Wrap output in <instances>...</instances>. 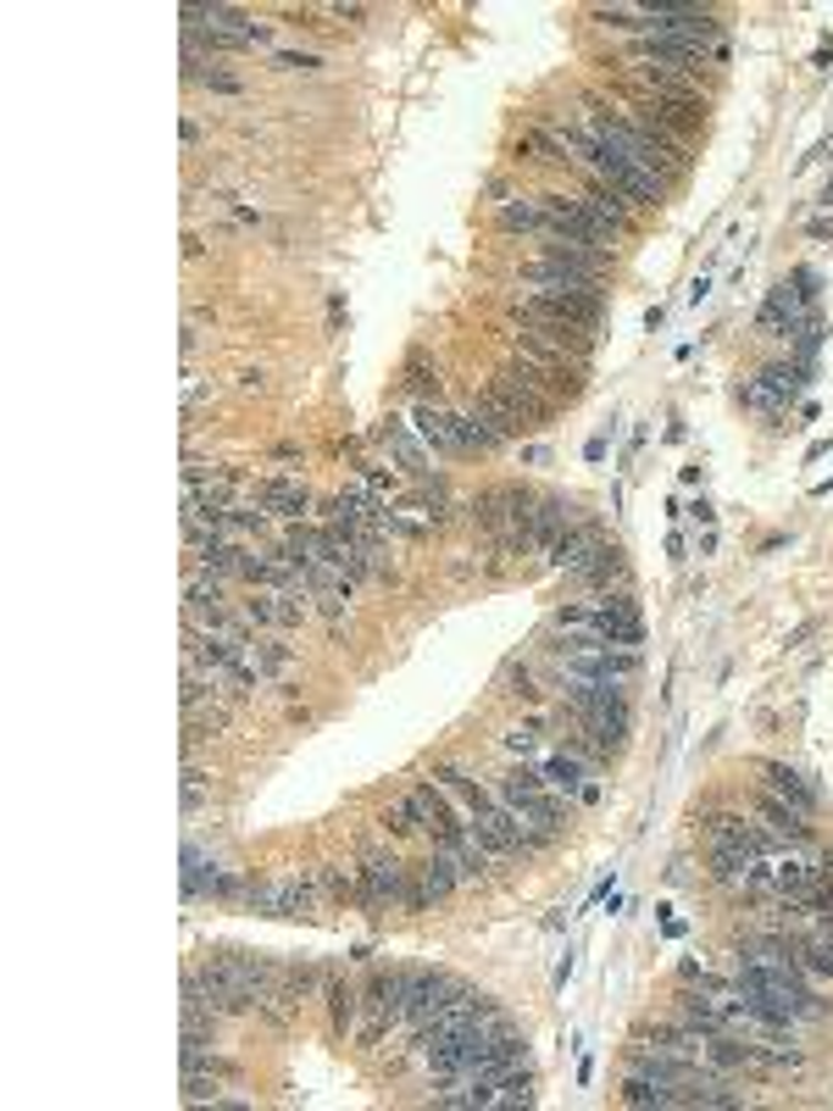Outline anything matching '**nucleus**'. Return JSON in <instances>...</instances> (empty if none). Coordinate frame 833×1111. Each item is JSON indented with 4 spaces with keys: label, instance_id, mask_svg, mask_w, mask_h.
<instances>
[{
    "label": "nucleus",
    "instance_id": "obj_38",
    "mask_svg": "<svg viewBox=\"0 0 833 1111\" xmlns=\"http://www.w3.org/2000/svg\"><path fill=\"white\" fill-rule=\"evenodd\" d=\"M805 234H811V239H833V223H827V217H816V223H811Z\"/></svg>",
    "mask_w": 833,
    "mask_h": 1111
},
{
    "label": "nucleus",
    "instance_id": "obj_9",
    "mask_svg": "<svg viewBox=\"0 0 833 1111\" xmlns=\"http://www.w3.org/2000/svg\"><path fill=\"white\" fill-rule=\"evenodd\" d=\"M523 284L534 295H573V300H606V278H589V272H573V267H556V261H528L523 267Z\"/></svg>",
    "mask_w": 833,
    "mask_h": 1111
},
{
    "label": "nucleus",
    "instance_id": "obj_18",
    "mask_svg": "<svg viewBox=\"0 0 833 1111\" xmlns=\"http://www.w3.org/2000/svg\"><path fill=\"white\" fill-rule=\"evenodd\" d=\"M322 1000H328V1028L339 1039H356V1011H361V989L344 978V973H328L322 978Z\"/></svg>",
    "mask_w": 833,
    "mask_h": 1111
},
{
    "label": "nucleus",
    "instance_id": "obj_14",
    "mask_svg": "<svg viewBox=\"0 0 833 1111\" xmlns=\"http://www.w3.org/2000/svg\"><path fill=\"white\" fill-rule=\"evenodd\" d=\"M473 412H479V418H484V423H490L501 440H523V434L534 429V423H528V412H523V407H517V401H512V395L495 384V379H490V384L473 395Z\"/></svg>",
    "mask_w": 833,
    "mask_h": 1111
},
{
    "label": "nucleus",
    "instance_id": "obj_35",
    "mask_svg": "<svg viewBox=\"0 0 833 1111\" xmlns=\"http://www.w3.org/2000/svg\"><path fill=\"white\" fill-rule=\"evenodd\" d=\"M534 733H539V728H517V733H506V745H512L517 757H534Z\"/></svg>",
    "mask_w": 833,
    "mask_h": 1111
},
{
    "label": "nucleus",
    "instance_id": "obj_25",
    "mask_svg": "<svg viewBox=\"0 0 833 1111\" xmlns=\"http://www.w3.org/2000/svg\"><path fill=\"white\" fill-rule=\"evenodd\" d=\"M405 390L416 401H440V367H429L423 350H411V361H405Z\"/></svg>",
    "mask_w": 833,
    "mask_h": 1111
},
{
    "label": "nucleus",
    "instance_id": "obj_37",
    "mask_svg": "<svg viewBox=\"0 0 833 1111\" xmlns=\"http://www.w3.org/2000/svg\"><path fill=\"white\" fill-rule=\"evenodd\" d=\"M328 18H344V23H361L367 7H328Z\"/></svg>",
    "mask_w": 833,
    "mask_h": 1111
},
{
    "label": "nucleus",
    "instance_id": "obj_21",
    "mask_svg": "<svg viewBox=\"0 0 833 1111\" xmlns=\"http://www.w3.org/2000/svg\"><path fill=\"white\" fill-rule=\"evenodd\" d=\"M750 806H755L761 829H772L783 845H805V817H800V812H789V806H783V801H772L767 790H755V801H750Z\"/></svg>",
    "mask_w": 833,
    "mask_h": 1111
},
{
    "label": "nucleus",
    "instance_id": "obj_6",
    "mask_svg": "<svg viewBox=\"0 0 833 1111\" xmlns=\"http://www.w3.org/2000/svg\"><path fill=\"white\" fill-rule=\"evenodd\" d=\"M372 440L389 451V462L405 473V484H440V473H434V462H429V445H423V434H416L411 423L383 418V423L372 429Z\"/></svg>",
    "mask_w": 833,
    "mask_h": 1111
},
{
    "label": "nucleus",
    "instance_id": "obj_27",
    "mask_svg": "<svg viewBox=\"0 0 833 1111\" xmlns=\"http://www.w3.org/2000/svg\"><path fill=\"white\" fill-rule=\"evenodd\" d=\"M490 1105H534V1078H528V1067H517L512 1078L490 1083Z\"/></svg>",
    "mask_w": 833,
    "mask_h": 1111
},
{
    "label": "nucleus",
    "instance_id": "obj_8",
    "mask_svg": "<svg viewBox=\"0 0 833 1111\" xmlns=\"http://www.w3.org/2000/svg\"><path fill=\"white\" fill-rule=\"evenodd\" d=\"M539 779H545L556 795H567L573 806H595V801H600V768H589V762L573 757V751L545 757V762H539Z\"/></svg>",
    "mask_w": 833,
    "mask_h": 1111
},
{
    "label": "nucleus",
    "instance_id": "obj_24",
    "mask_svg": "<svg viewBox=\"0 0 833 1111\" xmlns=\"http://www.w3.org/2000/svg\"><path fill=\"white\" fill-rule=\"evenodd\" d=\"M212 873H217V862L200 851V845H184V901L195 906V901H206V884H212Z\"/></svg>",
    "mask_w": 833,
    "mask_h": 1111
},
{
    "label": "nucleus",
    "instance_id": "obj_4",
    "mask_svg": "<svg viewBox=\"0 0 833 1111\" xmlns=\"http://www.w3.org/2000/svg\"><path fill=\"white\" fill-rule=\"evenodd\" d=\"M506 339V361H517L523 373H534V384L539 390H551L556 401H578L584 395V379H589V361H573V356H562V350H545V344H528L523 333H501Z\"/></svg>",
    "mask_w": 833,
    "mask_h": 1111
},
{
    "label": "nucleus",
    "instance_id": "obj_29",
    "mask_svg": "<svg viewBox=\"0 0 833 1111\" xmlns=\"http://www.w3.org/2000/svg\"><path fill=\"white\" fill-rule=\"evenodd\" d=\"M383 829H389V840H411L416 829H423V817L411 812V801H389V812H383Z\"/></svg>",
    "mask_w": 833,
    "mask_h": 1111
},
{
    "label": "nucleus",
    "instance_id": "obj_36",
    "mask_svg": "<svg viewBox=\"0 0 833 1111\" xmlns=\"http://www.w3.org/2000/svg\"><path fill=\"white\" fill-rule=\"evenodd\" d=\"M689 517H695V523H700V528H717V506H711V501H706V495H700V501H695V506H689Z\"/></svg>",
    "mask_w": 833,
    "mask_h": 1111
},
{
    "label": "nucleus",
    "instance_id": "obj_13",
    "mask_svg": "<svg viewBox=\"0 0 833 1111\" xmlns=\"http://www.w3.org/2000/svg\"><path fill=\"white\" fill-rule=\"evenodd\" d=\"M495 384H501V390H506V395H512L523 412H528V423H534V429H545V423L562 412V401H556L551 390H539V384H534V373H523L517 361H506V367H501V373H495Z\"/></svg>",
    "mask_w": 833,
    "mask_h": 1111
},
{
    "label": "nucleus",
    "instance_id": "obj_22",
    "mask_svg": "<svg viewBox=\"0 0 833 1111\" xmlns=\"http://www.w3.org/2000/svg\"><path fill=\"white\" fill-rule=\"evenodd\" d=\"M811 373H816V367H800V361H772V367H761L755 379H761L767 390H778V395H783V407H789V401H794V395L811 384Z\"/></svg>",
    "mask_w": 833,
    "mask_h": 1111
},
{
    "label": "nucleus",
    "instance_id": "obj_16",
    "mask_svg": "<svg viewBox=\"0 0 833 1111\" xmlns=\"http://www.w3.org/2000/svg\"><path fill=\"white\" fill-rule=\"evenodd\" d=\"M606 545V534H600V523H589V517H578L556 545H551V567H562V573H584L589 567V556Z\"/></svg>",
    "mask_w": 833,
    "mask_h": 1111
},
{
    "label": "nucleus",
    "instance_id": "obj_11",
    "mask_svg": "<svg viewBox=\"0 0 833 1111\" xmlns=\"http://www.w3.org/2000/svg\"><path fill=\"white\" fill-rule=\"evenodd\" d=\"M411 429L423 434V445L440 451V456H473V445H467L462 429H456V412H445L440 401H416V407H411Z\"/></svg>",
    "mask_w": 833,
    "mask_h": 1111
},
{
    "label": "nucleus",
    "instance_id": "obj_17",
    "mask_svg": "<svg viewBox=\"0 0 833 1111\" xmlns=\"http://www.w3.org/2000/svg\"><path fill=\"white\" fill-rule=\"evenodd\" d=\"M761 790L772 795V801H783L789 812H800V817H816V790L794 773V768H783V762H761Z\"/></svg>",
    "mask_w": 833,
    "mask_h": 1111
},
{
    "label": "nucleus",
    "instance_id": "obj_32",
    "mask_svg": "<svg viewBox=\"0 0 833 1111\" xmlns=\"http://www.w3.org/2000/svg\"><path fill=\"white\" fill-rule=\"evenodd\" d=\"M200 806H206V773L189 762L184 768V812H200Z\"/></svg>",
    "mask_w": 833,
    "mask_h": 1111
},
{
    "label": "nucleus",
    "instance_id": "obj_20",
    "mask_svg": "<svg viewBox=\"0 0 833 1111\" xmlns=\"http://www.w3.org/2000/svg\"><path fill=\"white\" fill-rule=\"evenodd\" d=\"M573 578H578L589 595H611V589H628V562H623V551L606 539V545L589 556V567H584V573H573Z\"/></svg>",
    "mask_w": 833,
    "mask_h": 1111
},
{
    "label": "nucleus",
    "instance_id": "obj_26",
    "mask_svg": "<svg viewBox=\"0 0 833 1111\" xmlns=\"http://www.w3.org/2000/svg\"><path fill=\"white\" fill-rule=\"evenodd\" d=\"M250 667H256L261 678H278V672L295 667V650L278 645V639H256V645H250Z\"/></svg>",
    "mask_w": 833,
    "mask_h": 1111
},
{
    "label": "nucleus",
    "instance_id": "obj_31",
    "mask_svg": "<svg viewBox=\"0 0 833 1111\" xmlns=\"http://www.w3.org/2000/svg\"><path fill=\"white\" fill-rule=\"evenodd\" d=\"M816 344H822V317L811 311L800 328H794V356H800V367H811V356H816Z\"/></svg>",
    "mask_w": 833,
    "mask_h": 1111
},
{
    "label": "nucleus",
    "instance_id": "obj_12",
    "mask_svg": "<svg viewBox=\"0 0 833 1111\" xmlns=\"http://www.w3.org/2000/svg\"><path fill=\"white\" fill-rule=\"evenodd\" d=\"M512 333H523L528 344L562 350V356H573V361H589V356H595V333H584V328H567V322H545V317H512Z\"/></svg>",
    "mask_w": 833,
    "mask_h": 1111
},
{
    "label": "nucleus",
    "instance_id": "obj_3",
    "mask_svg": "<svg viewBox=\"0 0 833 1111\" xmlns=\"http://www.w3.org/2000/svg\"><path fill=\"white\" fill-rule=\"evenodd\" d=\"M356 867H361V912H423L416 906V878H411V867L394 856V851H383V845H367L361 856H356Z\"/></svg>",
    "mask_w": 833,
    "mask_h": 1111
},
{
    "label": "nucleus",
    "instance_id": "obj_23",
    "mask_svg": "<svg viewBox=\"0 0 833 1111\" xmlns=\"http://www.w3.org/2000/svg\"><path fill=\"white\" fill-rule=\"evenodd\" d=\"M501 228L506 234H545V212H539V195H523V200H506L501 206Z\"/></svg>",
    "mask_w": 833,
    "mask_h": 1111
},
{
    "label": "nucleus",
    "instance_id": "obj_2",
    "mask_svg": "<svg viewBox=\"0 0 833 1111\" xmlns=\"http://www.w3.org/2000/svg\"><path fill=\"white\" fill-rule=\"evenodd\" d=\"M495 795H501V801L517 812V823H523V856L545 851V845L567 829V817H573V801L556 795V790L539 779V768H512V773H501V779H495Z\"/></svg>",
    "mask_w": 833,
    "mask_h": 1111
},
{
    "label": "nucleus",
    "instance_id": "obj_7",
    "mask_svg": "<svg viewBox=\"0 0 833 1111\" xmlns=\"http://www.w3.org/2000/svg\"><path fill=\"white\" fill-rule=\"evenodd\" d=\"M411 812L423 817V829L434 834V840H451V834H462V829H473V817L451 801V790L440 784V779H429V784H411Z\"/></svg>",
    "mask_w": 833,
    "mask_h": 1111
},
{
    "label": "nucleus",
    "instance_id": "obj_39",
    "mask_svg": "<svg viewBox=\"0 0 833 1111\" xmlns=\"http://www.w3.org/2000/svg\"><path fill=\"white\" fill-rule=\"evenodd\" d=\"M816 206H822V212H833V184L822 189V200H816Z\"/></svg>",
    "mask_w": 833,
    "mask_h": 1111
},
{
    "label": "nucleus",
    "instance_id": "obj_10",
    "mask_svg": "<svg viewBox=\"0 0 833 1111\" xmlns=\"http://www.w3.org/2000/svg\"><path fill=\"white\" fill-rule=\"evenodd\" d=\"M311 595H284V589H261V595H250L245 606H239V617L250 623V628H278V634H289V628H300L306 623V606Z\"/></svg>",
    "mask_w": 833,
    "mask_h": 1111
},
{
    "label": "nucleus",
    "instance_id": "obj_19",
    "mask_svg": "<svg viewBox=\"0 0 833 1111\" xmlns=\"http://www.w3.org/2000/svg\"><path fill=\"white\" fill-rule=\"evenodd\" d=\"M411 878H416V906H434V901H445L462 884V873H456V862L445 851H429V862H416Z\"/></svg>",
    "mask_w": 833,
    "mask_h": 1111
},
{
    "label": "nucleus",
    "instance_id": "obj_30",
    "mask_svg": "<svg viewBox=\"0 0 833 1111\" xmlns=\"http://www.w3.org/2000/svg\"><path fill=\"white\" fill-rule=\"evenodd\" d=\"M739 401H744V407H755V412H772V418H778V412H789V407H783V395H778V390H767L761 379H744V384H739Z\"/></svg>",
    "mask_w": 833,
    "mask_h": 1111
},
{
    "label": "nucleus",
    "instance_id": "obj_5",
    "mask_svg": "<svg viewBox=\"0 0 833 1111\" xmlns=\"http://www.w3.org/2000/svg\"><path fill=\"white\" fill-rule=\"evenodd\" d=\"M512 317H545V322H567V328H584V333L600 339L606 300H573V295H534V289H517V295H512Z\"/></svg>",
    "mask_w": 833,
    "mask_h": 1111
},
{
    "label": "nucleus",
    "instance_id": "obj_1",
    "mask_svg": "<svg viewBox=\"0 0 833 1111\" xmlns=\"http://www.w3.org/2000/svg\"><path fill=\"white\" fill-rule=\"evenodd\" d=\"M578 128H584L595 145H606V151H617L623 162H634V167H645L650 178H661L667 189L689 178V156H678V151L656 145L650 134H639V128H634V123H628L617 106H606L600 95H589V101H584V117H578Z\"/></svg>",
    "mask_w": 833,
    "mask_h": 1111
},
{
    "label": "nucleus",
    "instance_id": "obj_28",
    "mask_svg": "<svg viewBox=\"0 0 833 1111\" xmlns=\"http://www.w3.org/2000/svg\"><path fill=\"white\" fill-rule=\"evenodd\" d=\"M456 429H462V440L473 445V456H479V451H501V445H506V440H501V434H495V429H490V423L473 412V407H467V412H456Z\"/></svg>",
    "mask_w": 833,
    "mask_h": 1111
},
{
    "label": "nucleus",
    "instance_id": "obj_34",
    "mask_svg": "<svg viewBox=\"0 0 833 1111\" xmlns=\"http://www.w3.org/2000/svg\"><path fill=\"white\" fill-rule=\"evenodd\" d=\"M272 62H278V68H289V73H317V68H322L317 56H300V51H278Z\"/></svg>",
    "mask_w": 833,
    "mask_h": 1111
},
{
    "label": "nucleus",
    "instance_id": "obj_33",
    "mask_svg": "<svg viewBox=\"0 0 833 1111\" xmlns=\"http://www.w3.org/2000/svg\"><path fill=\"white\" fill-rule=\"evenodd\" d=\"M506 695H512V700H534V672L512 661V667H506Z\"/></svg>",
    "mask_w": 833,
    "mask_h": 1111
},
{
    "label": "nucleus",
    "instance_id": "obj_15",
    "mask_svg": "<svg viewBox=\"0 0 833 1111\" xmlns=\"http://www.w3.org/2000/svg\"><path fill=\"white\" fill-rule=\"evenodd\" d=\"M256 495H261V506L278 517V523H306L311 517V490L300 484V479H261L256 484Z\"/></svg>",
    "mask_w": 833,
    "mask_h": 1111
}]
</instances>
